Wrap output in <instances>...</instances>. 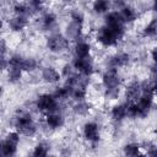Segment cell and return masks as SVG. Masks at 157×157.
Wrapping results in <instances>:
<instances>
[{
	"mask_svg": "<svg viewBox=\"0 0 157 157\" xmlns=\"http://www.w3.org/2000/svg\"><path fill=\"white\" fill-rule=\"evenodd\" d=\"M123 36H124V29H114L108 26H103L98 29L97 40L105 47H110L114 45L119 39H121Z\"/></svg>",
	"mask_w": 157,
	"mask_h": 157,
	"instance_id": "obj_1",
	"label": "cell"
},
{
	"mask_svg": "<svg viewBox=\"0 0 157 157\" xmlns=\"http://www.w3.org/2000/svg\"><path fill=\"white\" fill-rule=\"evenodd\" d=\"M20 142V135L17 131L9 132L1 142V157H13Z\"/></svg>",
	"mask_w": 157,
	"mask_h": 157,
	"instance_id": "obj_2",
	"label": "cell"
},
{
	"mask_svg": "<svg viewBox=\"0 0 157 157\" xmlns=\"http://www.w3.org/2000/svg\"><path fill=\"white\" fill-rule=\"evenodd\" d=\"M15 126L17 132L26 135V136H33L37 131L36 124L33 123L29 114H21L15 120Z\"/></svg>",
	"mask_w": 157,
	"mask_h": 157,
	"instance_id": "obj_3",
	"label": "cell"
},
{
	"mask_svg": "<svg viewBox=\"0 0 157 157\" xmlns=\"http://www.w3.org/2000/svg\"><path fill=\"white\" fill-rule=\"evenodd\" d=\"M36 107L38 108V110L44 112L47 114L56 113V110H58V99L53 94L45 93V94H42L37 98Z\"/></svg>",
	"mask_w": 157,
	"mask_h": 157,
	"instance_id": "obj_4",
	"label": "cell"
},
{
	"mask_svg": "<svg viewBox=\"0 0 157 157\" xmlns=\"http://www.w3.org/2000/svg\"><path fill=\"white\" fill-rule=\"evenodd\" d=\"M47 47L54 53L64 52L69 47V39L60 33H55L47 39Z\"/></svg>",
	"mask_w": 157,
	"mask_h": 157,
	"instance_id": "obj_5",
	"label": "cell"
},
{
	"mask_svg": "<svg viewBox=\"0 0 157 157\" xmlns=\"http://www.w3.org/2000/svg\"><path fill=\"white\" fill-rule=\"evenodd\" d=\"M72 65H74V69H76L83 76H90L93 71V63H92V59L90 56L75 58Z\"/></svg>",
	"mask_w": 157,
	"mask_h": 157,
	"instance_id": "obj_6",
	"label": "cell"
},
{
	"mask_svg": "<svg viewBox=\"0 0 157 157\" xmlns=\"http://www.w3.org/2000/svg\"><path fill=\"white\" fill-rule=\"evenodd\" d=\"M152 98L153 93H142L137 102H135L136 108L139 110V117L144 118L148 114L151 107H152Z\"/></svg>",
	"mask_w": 157,
	"mask_h": 157,
	"instance_id": "obj_7",
	"label": "cell"
},
{
	"mask_svg": "<svg viewBox=\"0 0 157 157\" xmlns=\"http://www.w3.org/2000/svg\"><path fill=\"white\" fill-rule=\"evenodd\" d=\"M102 81H103V85L105 87V91H109V90H119L120 78L118 76L117 69H109L103 75Z\"/></svg>",
	"mask_w": 157,
	"mask_h": 157,
	"instance_id": "obj_8",
	"label": "cell"
},
{
	"mask_svg": "<svg viewBox=\"0 0 157 157\" xmlns=\"http://www.w3.org/2000/svg\"><path fill=\"white\" fill-rule=\"evenodd\" d=\"M141 94H142L141 83L137 82V81L131 82L126 87V90H125V97H126L128 103H135V102H137L139 98L141 97Z\"/></svg>",
	"mask_w": 157,
	"mask_h": 157,
	"instance_id": "obj_9",
	"label": "cell"
},
{
	"mask_svg": "<svg viewBox=\"0 0 157 157\" xmlns=\"http://www.w3.org/2000/svg\"><path fill=\"white\" fill-rule=\"evenodd\" d=\"M124 21L119 13V11L108 12L105 16V26L114 28V29H124Z\"/></svg>",
	"mask_w": 157,
	"mask_h": 157,
	"instance_id": "obj_10",
	"label": "cell"
},
{
	"mask_svg": "<svg viewBox=\"0 0 157 157\" xmlns=\"http://www.w3.org/2000/svg\"><path fill=\"white\" fill-rule=\"evenodd\" d=\"M83 136L86 140L91 141V142H96L99 139V129L98 125L93 121L86 123L83 125Z\"/></svg>",
	"mask_w": 157,
	"mask_h": 157,
	"instance_id": "obj_11",
	"label": "cell"
},
{
	"mask_svg": "<svg viewBox=\"0 0 157 157\" xmlns=\"http://www.w3.org/2000/svg\"><path fill=\"white\" fill-rule=\"evenodd\" d=\"M81 29H82V22L71 20V22L67 25L66 33H67V39H78L81 36Z\"/></svg>",
	"mask_w": 157,
	"mask_h": 157,
	"instance_id": "obj_12",
	"label": "cell"
},
{
	"mask_svg": "<svg viewBox=\"0 0 157 157\" xmlns=\"http://www.w3.org/2000/svg\"><path fill=\"white\" fill-rule=\"evenodd\" d=\"M129 59H130V56L126 53L115 54L109 59V66H110V69H118V67L125 66L129 63Z\"/></svg>",
	"mask_w": 157,
	"mask_h": 157,
	"instance_id": "obj_13",
	"label": "cell"
},
{
	"mask_svg": "<svg viewBox=\"0 0 157 157\" xmlns=\"http://www.w3.org/2000/svg\"><path fill=\"white\" fill-rule=\"evenodd\" d=\"M42 78L48 83H55L60 78V74L54 67H44L42 70Z\"/></svg>",
	"mask_w": 157,
	"mask_h": 157,
	"instance_id": "obj_14",
	"label": "cell"
},
{
	"mask_svg": "<svg viewBox=\"0 0 157 157\" xmlns=\"http://www.w3.org/2000/svg\"><path fill=\"white\" fill-rule=\"evenodd\" d=\"M45 123L50 129H58V128L63 126L64 118H63V115H60L58 113H49L45 117Z\"/></svg>",
	"mask_w": 157,
	"mask_h": 157,
	"instance_id": "obj_15",
	"label": "cell"
},
{
	"mask_svg": "<svg viewBox=\"0 0 157 157\" xmlns=\"http://www.w3.org/2000/svg\"><path fill=\"white\" fill-rule=\"evenodd\" d=\"M27 25V17H22V16H13L9 20V27L12 31H22Z\"/></svg>",
	"mask_w": 157,
	"mask_h": 157,
	"instance_id": "obj_16",
	"label": "cell"
},
{
	"mask_svg": "<svg viewBox=\"0 0 157 157\" xmlns=\"http://www.w3.org/2000/svg\"><path fill=\"white\" fill-rule=\"evenodd\" d=\"M121 18L124 22H132L136 17H137V13H136V10L131 6H126L124 5L123 7H120V11H119Z\"/></svg>",
	"mask_w": 157,
	"mask_h": 157,
	"instance_id": "obj_17",
	"label": "cell"
},
{
	"mask_svg": "<svg viewBox=\"0 0 157 157\" xmlns=\"http://www.w3.org/2000/svg\"><path fill=\"white\" fill-rule=\"evenodd\" d=\"M128 115V105L126 104H119L114 105L112 109V118L114 120H121Z\"/></svg>",
	"mask_w": 157,
	"mask_h": 157,
	"instance_id": "obj_18",
	"label": "cell"
},
{
	"mask_svg": "<svg viewBox=\"0 0 157 157\" xmlns=\"http://www.w3.org/2000/svg\"><path fill=\"white\" fill-rule=\"evenodd\" d=\"M90 44L86 42H78L75 45V55L76 58H87L90 56Z\"/></svg>",
	"mask_w": 157,
	"mask_h": 157,
	"instance_id": "obj_19",
	"label": "cell"
},
{
	"mask_svg": "<svg viewBox=\"0 0 157 157\" xmlns=\"http://www.w3.org/2000/svg\"><path fill=\"white\" fill-rule=\"evenodd\" d=\"M48 152H49V146L45 142H39L33 152H32V157H48Z\"/></svg>",
	"mask_w": 157,
	"mask_h": 157,
	"instance_id": "obj_20",
	"label": "cell"
},
{
	"mask_svg": "<svg viewBox=\"0 0 157 157\" xmlns=\"http://www.w3.org/2000/svg\"><path fill=\"white\" fill-rule=\"evenodd\" d=\"M13 11L17 16H22V17H28L32 12L28 4H16L13 6Z\"/></svg>",
	"mask_w": 157,
	"mask_h": 157,
	"instance_id": "obj_21",
	"label": "cell"
},
{
	"mask_svg": "<svg viewBox=\"0 0 157 157\" xmlns=\"http://www.w3.org/2000/svg\"><path fill=\"white\" fill-rule=\"evenodd\" d=\"M125 157H137L140 155V147L137 144H128L124 146Z\"/></svg>",
	"mask_w": 157,
	"mask_h": 157,
	"instance_id": "obj_22",
	"label": "cell"
},
{
	"mask_svg": "<svg viewBox=\"0 0 157 157\" xmlns=\"http://www.w3.org/2000/svg\"><path fill=\"white\" fill-rule=\"evenodd\" d=\"M109 1H105V0H97L93 2V10L97 12V13H103L105 11L109 10Z\"/></svg>",
	"mask_w": 157,
	"mask_h": 157,
	"instance_id": "obj_23",
	"label": "cell"
},
{
	"mask_svg": "<svg viewBox=\"0 0 157 157\" xmlns=\"http://www.w3.org/2000/svg\"><path fill=\"white\" fill-rule=\"evenodd\" d=\"M7 74H9V81L16 82V81H18V80L21 78L22 69H21V67H12V66H9Z\"/></svg>",
	"mask_w": 157,
	"mask_h": 157,
	"instance_id": "obj_24",
	"label": "cell"
},
{
	"mask_svg": "<svg viewBox=\"0 0 157 157\" xmlns=\"http://www.w3.org/2000/svg\"><path fill=\"white\" fill-rule=\"evenodd\" d=\"M157 34V18H153L144 29V36L153 37Z\"/></svg>",
	"mask_w": 157,
	"mask_h": 157,
	"instance_id": "obj_25",
	"label": "cell"
},
{
	"mask_svg": "<svg viewBox=\"0 0 157 157\" xmlns=\"http://www.w3.org/2000/svg\"><path fill=\"white\" fill-rule=\"evenodd\" d=\"M55 15L54 13H52V12H48V13H45L44 16H43V18H42V25H43V28H45V29H49L54 23H55Z\"/></svg>",
	"mask_w": 157,
	"mask_h": 157,
	"instance_id": "obj_26",
	"label": "cell"
},
{
	"mask_svg": "<svg viewBox=\"0 0 157 157\" xmlns=\"http://www.w3.org/2000/svg\"><path fill=\"white\" fill-rule=\"evenodd\" d=\"M37 67V61L33 58H25L21 65L22 71H33Z\"/></svg>",
	"mask_w": 157,
	"mask_h": 157,
	"instance_id": "obj_27",
	"label": "cell"
},
{
	"mask_svg": "<svg viewBox=\"0 0 157 157\" xmlns=\"http://www.w3.org/2000/svg\"><path fill=\"white\" fill-rule=\"evenodd\" d=\"M74 110H75L77 114H86V113L90 110V104H87L86 102L81 101V102H78V103L74 107Z\"/></svg>",
	"mask_w": 157,
	"mask_h": 157,
	"instance_id": "obj_28",
	"label": "cell"
},
{
	"mask_svg": "<svg viewBox=\"0 0 157 157\" xmlns=\"http://www.w3.org/2000/svg\"><path fill=\"white\" fill-rule=\"evenodd\" d=\"M85 96H86V90L85 88L78 87V88H72V91H71V97H74L76 101L81 102L85 98Z\"/></svg>",
	"mask_w": 157,
	"mask_h": 157,
	"instance_id": "obj_29",
	"label": "cell"
},
{
	"mask_svg": "<svg viewBox=\"0 0 157 157\" xmlns=\"http://www.w3.org/2000/svg\"><path fill=\"white\" fill-rule=\"evenodd\" d=\"M148 157H157V147L156 146H152V147H148Z\"/></svg>",
	"mask_w": 157,
	"mask_h": 157,
	"instance_id": "obj_30",
	"label": "cell"
},
{
	"mask_svg": "<svg viewBox=\"0 0 157 157\" xmlns=\"http://www.w3.org/2000/svg\"><path fill=\"white\" fill-rule=\"evenodd\" d=\"M151 55H152V59H153V61H155V64L157 65V47H156V48H153V50H152V53H151Z\"/></svg>",
	"mask_w": 157,
	"mask_h": 157,
	"instance_id": "obj_31",
	"label": "cell"
},
{
	"mask_svg": "<svg viewBox=\"0 0 157 157\" xmlns=\"http://www.w3.org/2000/svg\"><path fill=\"white\" fill-rule=\"evenodd\" d=\"M153 10H155V11L157 12V0H156V1L153 2Z\"/></svg>",
	"mask_w": 157,
	"mask_h": 157,
	"instance_id": "obj_32",
	"label": "cell"
},
{
	"mask_svg": "<svg viewBox=\"0 0 157 157\" xmlns=\"http://www.w3.org/2000/svg\"><path fill=\"white\" fill-rule=\"evenodd\" d=\"M137 157H146V156H145V155H139Z\"/></svg>",
	"mask_w": 157,
	"mask_h": 157,
	"instance_id": "obj_33",
	"label": "cell"
},
{
	"mask_svg": "<svg viewBox=\"0 0 157 157\" xmlns=\"http://www.w3.org/2000/svg\"><path fill=\"white\" fill-rule=\"evenodd\" d=\"M155 83H157V75H156V78H155Z\"/></svg>",
	"mask_w": 157,
	"mask_h": 157,
	"instance_id": "obj_34",
	"label": "cell"
},
{
	"mask_svg": "<svg viewBox=\"0 0 157 157\" xmlns=\"http://www.w3.org/2000/svg\"><path fill=\"white\" fill-rule=\"evenodd\" d=\"M48 157H54V156H48Z\"/></svg>",
	"mask_w": 157,
	"mask_h": 157,
	"instance_id": "obj_35",
	"label": "cell"
},
{
	"mask_svg": "<svg viewBox=\"0 0 157 157\" xmlns=\"http://www.w3.org/2000/svg\"><path fill=\"white\" fill-rule=\"evenodd\" d=\"M31 157H32V156H31Z\"/></svg>",
	"mask_w": 157,
	"mask_h": 157,
	"instance_id": "obj_36",
	"label": "cell"
}]
</instances>
